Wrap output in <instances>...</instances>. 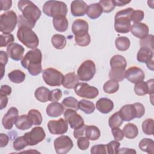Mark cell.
<instances>
[{"instance_id":"obj_7","label":"cell","mask_w":154,"mask_h":154,"mask_svg":"<svg viewBox=\"0 0 154 154\" xmlns=\"http://www.w3.org/2000/svg\"><path fill=\"white\" fill-rule=\"evenodd\" d=\"M64 75L54 68H48L42 72V77L45 83L49 86H60L62 84Z\"/></svg>"},{"instance_id":"obj_54","label":"cell","mask_w":154,"mask_h":154,"mask_svg":"<svg viewBox=\"0 0 154 154\" xmlns=\"http://www.w3.org/2000/svg\"><path fill=\"white\" fill-rule=\"evenodd\" d=\"M111 132H112V135L114 137V138L116 141H121L123 139V138L125 137L123 131H122L119 128H112Z\"/></svg>"},{"instance_id":"obj_3","label":"cell","mask_w":154,"mask_h":154,"mask_svg":"<svg viewBox=\"0 0 154 154\" xmlns=\"http://www.w3.org/2000/svg\"><path fill=\"white\" fill-rule=\"evenodd\" d=\"M134 11L132 8L119 11L114 17V29L119 33H128L131 30V15Z\"/></svg>"},{"instance_id":"obj_31","label":"cell","mask_w":154,"mask_h":154,"mask_svg":"<svg viewBox=\"0 0 154 154\" xmlns=\"http://www.w3.org/2000/svg\"><path fill=\"white\" fill-rule=\"evenodd\" d=\"M85 135L88 140L95 141L99 138L100 136V132L99 129L96 126H86Z\"/></svg>"},{"instance_id":"obj_36","label":"cell","mask_w":154,"mask_h":154,"mask_svg":"<svg viewBox=\"0 0 154 154\" xmlns=\"http://www.w3.org/2000/svg\"><path fill=\"white\" fill-rule=\"evenodd\" d=\"M51 43L57 49H62L66 45V38L64 35L57 34L52 37Z\"/></svg>"},{"instance_id":"obj_15","label":"cell","mask_w":154,"mask_h":154,"mask_svg":"<svg viewBox=\"0 0 154 154\" xmlns=\"http://www.w3.org/2000/svg\"><path fill=\"white\" fill-rule=\"evenodd\" d=\"M145 74L140 67L132 66L129 67L125 72V78L133 84H137L144 79Z\"/></svg>"},{"instance_id":"obj_20","label":"cell","mask_w":154,"mask_h":154,"mask_svg":"<svg viewBox=\"0 0 154 154\" xmlns=\"http://www.w3.org/2000/svg\"><path fill=\"white\" fill-rule=\"evenodd\" d=\"M130 31L133 35L141 39L148 35L149 29L146 24L144 23L137 22L134 23V24L131 27Z\"/></svg>"},{"instance_id":"obj_34","label":"cell","mask_w":154,"mask_h":154,"mask_svg":"<svg viewBox=\"0 0 154 154\" xmlns=\"http://www.w3.org/2000/svg\"><path fill=\"white\" fill-rule=\"evenodd\" d=\"M25 73L20 70H14L8 74L10 81L13 83L20 84L24 81L25 79Z\"/></svg>"},{"instance_id":"obj_45","label":"cell","mask_w":154,"mask_h":154,"mask_svg":"<svg viewBox=\"0 0 154 154\" xmlns=\"http://www.w3.org/2000/svg\"><path fill=\"white\" fill-rule=\"evenodd\" d=\"M154 122L152 119H147L142 123L143 132L146 135H152L153 134Z\"/></svg>"},{"instance_id":"obj_16","label":"cell","mask_w":154,"mask_h":154,"mask_svg":"<svg viewBox=\"0 0 154 154\" xmlns=\"http://www.w3.org/2000/svg\"><path fill=\"white\" fill-rule=\"evenodd\" d=\"M18 116V109L15 107L10 108L2 119V123L4 128L6 129H11L13 125L16 123L19 117Z\"/></svg>"},{"instance_id":"obj_56","label":"cell","mask_w":154,"mask_h":154,"mask_svg":"<svg viewBox=\"0 0 154 154\" xmlns=\"http://www.w3.org/2000/svg\"><path fill=\"white\" fill-rule=\"evenodd\" d=\"M134 105L137 110V113H138L137 119L141 118L144 115V113H145V108L144 105L140 102L134 103Z\"/></svg>"},{"instance_id":"obj_55","label":"cell","mask_w":154,"mask_h":154,"mask_svg":"<svg viewBox=\"0 0 154 154\" xmlns=\"http://www.w3.org/2000/svg\"><path fill=\"white\" fill-rule=\"evenodd\" d=\"M86 126L85 125H82V126L79 127V128H76L74 129V131H73V136L75 138L78 139V138L81 137H82L85 133V128H86Z\"/></svg>"},{"instance_id":"obj_47","label":"cell","mask_w":154,"mask_h":154,"mask_svg":"<svg viewBox=\"0 0 154 154\" xmlns=\"http://www.w3.org/2000/svg\"><path fill=\"white\" fill-rule=\"evenodd\" d=\"M27 146L28 144L23 136H21L16 138L13 143V147L14 149L17 151H19L23 149Z\"/></svg>"},{"instance_id":"obj_62","label":"cell","mask_w":154,"mask_h":154,"mask_svg":"<svg viewBox=\"0 0 154 154\" xmlns=\"http://www.w3.org/2000/svg\"><path fill=\"white\" fill-rule=\"evenodd\" d=\"M136 151L133 149L121 148L118 150L117 153H135Z\"/></svg>"},{"instance_id":"obj_1","label":"cell","mask_w":154,"mask_h":154,"mask_svg":"<svg viewBox=\"0 0 154 154\" xmlns=\"http://www.w3.org/2000/svg\"><path fill=\"white\" fill-rule=\"evenodd\" d=\"M17 7L22 12V14L19 15L17 19L18 28L26 26L33 28L41 16L40 10L32 1L28 0L19 1Z\"/></svg>"},{"instance_id":"obj_37","label":"cell","mask_w":154,"mask_h":154,"mask_svg":"<svg viewBox=\"0 0 154 154\" xmlns=\"http://www.w3.org/2000/svg\"><path fill=\"white\" fill-rule=\"evenodd\" d=\"M115 45L117 49L120 51H127L131 45V42L129 39L124 36L119 37L116 39Z\"/></svg>"},{"instance_id":"obj_50","label":"cell","mask_w":154,"mask_h":154,"mask_svg":"<svg viewBox=\"0 0 154 154\" xmlns=\"http://www.w3.org/2000/svg\"><path fill=\"white\" fill-rule=\"evenodd\" d=\"M77 145L79 149L82 150H85L87 149L90 145L89 140L87 137H81L78 138L77 141Z\"/></svg>"},{"instance_id":"obj_6","label":"cell","mask_w":154,"mask_h":154,"mask_svg":"<svg viewBox=\"0 0 154 154\" xmlns=\"http://www.w3.org/2000/svg\"><path fill=\"white\" fill-rule=\"evenodd\" d=\"M17 22L16 13L12 10L2 13L0 16V31L2 34H10L14 31Z\"/></svg>"},{"instance_id":"obj_23","label":"cell","mask_w":154,"mask_h":154,"mask_svg":"<svg viewBox=\"0 0 154 154\" xmlns=\"http://www.w3.org/2000/svg\"><path fill=\"white\" fill-rule=\"evenodd\" d=\"M64 111L63 104L57 102H53L49 104L46 109L47 115L51 117H59L63 114Z\"/></svg>"},{"instance_id":"obj_22","label":"cell","mask_w":154,"mask_h":154,"mask_svg":"<svg viewBox=\"0 0 154 154\" xmlns=\"http://www.w3.org/2000/svg\"><path fill=\"white\" fill-rule=\"evenodd\" d=\"M96 107L100 112L102 114H108L113 109L114 103L108 98L102 97L97 101Z\"/></svg>"},{"instance_id":"obj_40","label":"cell","mask_w":154,"mask_h":154,"mask_svg":"<svg viewBox=\"0 0 154 154\" xmlns=\"http://www.w3.org/2000/svg\"><path fill=\"white\" fill-rule=\"evenodd\" d=\"M75 40L78 46L84 47L88 46L90 44L91 42V38L88 32H85L75 35Z\"/></svg>"},{"instance_id":"obj_39","label":"cell","mask_w":154,"mask_h":154,"mask_svg":"<svg viewBox=\"0 0 154 154\" xmlns=\"http://www.w3.org/2000/svg\"><path fill=\"white\" fill-rule=\"evenodd\" d=\"M103 91L108 94H113L119 89V84L117 81L109 79L107 81L103 86Z\"/></svg>"},{"instance_id":"obj_12","label":"cell","mask_w":154,"mask_h":154,"mask_svg":"<svg viewBox=\"0 0 154 154\" xmlns=\"http://www.w3.org/2000/svg\"><path fill=\"white\" fill-rule=\"evenodd\" d=\"M64 117L72 129H75L84 125L83 118L75 109H67L64 113Z\"/></svg>"},{"instance_id":"obj_5","label":"cell","mask_w":154,"mask_h":154,"mask_svg":"<svg viewBox=\"0 0 154 154\" xmlns=\"http://www.w3.org/2000/svg\"><path fill=\"white\" fill-rule=\"evenodd\" d=\"M43 13L48 16L55 17L57 16H66L68 9L66 4L62 1H48L43 7Z\"/></svg>"},{"instance_id":"obj_14","label":"cell","mask_w":154,"mask_h":154,"mask_svg":"<svg viewBox=\"0 0 154 154\" xmlns=\"http://www.w3.org/2000/svg\"><path fill=\"white\" fill-rule=\"evenodd\" d=\"M153 51L146 48H141L137 55V59L140 63H146L147 68L151 70H153Z\"/></svg>"},{"instance_id":"obj_35","label":"cell","mask_w":154,"mask_h":154,"mask_svg":"<svg viewBox=\"0 0 154 154\" xmlns=\"http://www.w3.org/2000/svg\"><path fill=\"white\" fill-rule=\"evenodd\" d=\"M110 66L111 68L119 67L125 69L127 66V63L125 58L120 55H114L110 60Z\"/></svg>"},{"instance_id":"obj_24","label":"cell","mask_w":154,"mask_h":154,"mask_svg":"<svg viewBox=\"0 0 154 154\" xmlns=\"http://www.w3.org/2000/svg\"><path fill=\"white\" fill-rule=\"evenodd\" d=\"M72 31L75 35L88 32V24L84 20L80 19H76L73 22L72 24Z\"/></svg>"},{"instance_id":"obj_11","label":"cell","mask_w":154,"mask_h":154,"mask_svg":"<svg viewBox=\"0 0 154 154\" xmlns=\"http://www.w3.org/2000/svg\"><path fill=\"white\" fill-rule=\"evenodd\" d=\"M54 144L55 152L58 154L67 153L73 147L72 139L67 135H62L57 138L54 141Z\"/></svg>"},{"instance_id":"obj_18","label":"cell","mask_w":154,"mask_h":154,"mask_svg":"<svg viewBox=\"0 0 154 154\" xmlns=\"http://www.w3.org/2000/svg\"><path fill=\"white\" fill-rule=\"evenodd\" d=\"M123 121L129 122L135 118H137L138 113L137 108L133 104H127L123 106L119 111Z\"/></svg>"},{"instance_id":"obj_46","label":"cell","mask_w":154,"mask_h":154,"mask_svg":"<svg viewBox=\"0 0 154 154\" xmlns=\"http://www.w3.org/2000/svg\"><path fill=\"white\" fill-rule=\"evenodd\" d=\"M140 45L141 48H146L153 51V35H147L140 39Z\"/></svg>"},{"instance_id":"obj_53","label":"cell","mask_w":154,"mask_h":154,"mask_svg":"<svg viewBox=\"0 0 154 154\" xmlns=\"http://www.w3.org/2000/svg\"><path fill=\"white\" fill-rule=\"evenodd\" d=\"M62 96V91L59 88H56L50 91L49 101L57 102L58 101Z\"/></svg>"},{"instance_id":"obj_63","label":"cell","mask_w":154,"mask_h":154,"mask_svg":"<svg viewBox=\"0 0 154 154\" xmlns=\"http://www.w3.org/2000/svg\"><path fill=\"white\" fill-rule=\"evenodd\" d=\"M131 2V1H123V0H116L114 1V2L116 4V6H119V7H122L123 6L125 5H126L128 4H129Z\"/></svg>"},{"instance_id":"obj_26","label":"cell","mask_w":154,"mask_h":154,"mask_svg":"<svg viewBox=\"0 0 154 154\" xmlns=\"http://www.w3.org/2000/svg\"><path fill=\"white\" fill-rule=\"evenodd\" d=\"M53 25L56 31L63 32L66 31L69 26V22L66 16H60L53 18Z\"/></svg>"},{"instance_id":"obj_41","label":"cell","mask_w":154,"mask_h":154,"mask_svg":"<svg viewBox=\"0 0 154 154\" xmlns=\"http://www.w3.org/2000/svg\"><path fill=\"white\" fill-rule=\"evenodd\" d=\"M123 120H122L121 116H120V114L118 112H115L113 114L109 119L108 124L109 126L112 129L116 128H119L122 124L123 123Z\"/></svg>"},{"instance_id":"obj_4","label":"cell","mask_w":154,"mask_h":154,"mask_svg":"<svg viewBox=\"0 0 154 154\" xmlns=\"http://www.w3.org/2000/svg\"><path fill=\"white\" fill-rule=\"evenodd\" d=\"M18 40L25 46L30 49H36L39 45L37 35L31 28L26 26L19 27L17 32Z\"/></svg>"},{"instance_id":"obj_32","label":"cell","mask_w":154,"mask_h":154,"mask_svg":"<svg viewBox=\"0 0 154 154\" xmlns=\"http://www.w3.org/2000/svg\"><path fill=\"white\" fill-rule=\"evenodd\" d=\"M124 136L129 139L135 138L138 134L137 126L134 123L126 124L123 129Z\"/></svg>"},{"instance_id":"obj_44","label":"cell","mask_w":154,"mask_h":154,"mask_svg":"<svg viewBox=\"0 0 154 154\" xmlns=\"http://www.w3.org/2000/svg\"><path fill=\"white\" fill-rule=\"evenodd\" d=\"M98 4L101 6L103 13H109L116 7L114 0H100Z\"/></svg>"},{"instance_id":"obj_42","label":"cell","mask_w":154,"mask_h":154,"mask_svg":"<svg viewBox=\"0 0 154 154\" xmlns=\"http://www.w3.org/2000/svg\"><path fill=\"white\" fill-rule=\"evenodd\" d=\"M28 115L30 117L34 125H40L42 123L43 118L42 114L39 111L35 109H32L28 112Z\"/></svg>"},{"instance_id":"obj_28","label":"cell","mask_w":154,"mask_h":154,"mask_svg":"<svg viewBox=\"0 0 154 154\" xmlns=\"http://www.w3.org/2000/svg\"><path fill=\"white\" fill-rule=\"evenodd\" d=\"M103 13L101 6L98 3H93L87 7L86 14L91 19L98 18Z\"/></svg>"},{"instance_id":"obj_17","label":"cell","mask_w":154,"mask_h":154,"mask_svg":"<svg viewBox=\"0 0 154 154\" xmlns=\"http://www.w3.org/2000/svg\"><path fill=\"white\" fill-rule=\"evenodd\" d=\"M134 92L138 96H144L147 94L153 95V79H151L146 82L141 81L135 84Z\"/></svg>"},{"instance_id":"obj_10","label":"cell","mask_w":154,"mask_h":154,"mask_svg":"<svg viewBox=\"0 0 154 154\" xmlns=\"http://www.w3.org/2000/svg\"><path fill=\"white\" fill-rule=\"evenodd\" d=\"M23 137L28 146H34L43 141L46 134L43 128L37 126L32 128L30 132L25 133Z\"/></svg>"},{"instance_id":"obj_57","label":"cell","mask_w":154,"mask_h":154,"mask_svg":"<svg viewBox=\"0 0 154 154\" xmlns=\"http://www.w3.org/2000/svg\"><path fill=\"white\" fill-rule=\"evenodd\" d=\"M1 10L6 11L10 9L12 5V1L10 0H1L0 1Z\"/></svg>"},{"instance_id":"obj_61","label":"cell","mask_w":154,"mask_h":154,"mask_svg":"<svg viewBox=\"0 0 154 154\" xmlns=\"http://www.w3.org/2000/svg\"><path fill=\"white\" fill-rule=\"evenodd\" d=\"M11 93V88L7 85H2L1 87L0 94L8 96Z\"/></svg>"},{"instance_id":"obj_27","label":"cell","mask_w":154,"mask_h":154,"mask_svg":"<svg viewBox=\"0 0 154 154\" xmlns=\"http://www.w3.org/2000/svg\"><path fill=\"white\" fill-rule=\"evenodd\" d=\"M32 125V121L28 115H21L18 117L15 123L16 127L22 131L29 129Z\"/></svg>"},{"instance_id":"obj_38","label":"cell","mask_w":154,"mask_h":154,"mask_svg":"<svg viewBox=\"0 0 154 154\" xmlns=\"http://www.w3.org/2000/svg\"><path fill=\"white\" fill-rule=\"evenodd\" d=\"M79 109L85 114H90L94 112L95 106L92 102L85 99H82L79 101Z\"/></svg>"},{"instance_id":"obj_21","label":"cell","mask_w":154,"mask_h":154,"mask_svg":"<svg viewBox=\"0 0 154 154\" xmlns=\"http://www.w3.org/2000/svg\"><path fill=\"white\" fill-rule=\"evenodd\" d=\"M87 4L83 1H73L70 5L71 13L73 16H83L87 12Z\"/></svg>"},{"instance_id":"obj_60","label":"cell","mask_w":154,"mask_h":154,"mask_svg":"<svg viewBox=\"0 0 154 154\" xmlns=\"http://www.w3.org/2000/svg\"><path fill=\"white\" fill-rule=\"evenodd\" d=\"M7 96L0 94V109L2 110L7 106L8 103Z\"/></svg>"},{"instance_id":"obj_30","label":"cell","mask_w":154,"mask_h":154,"mask_svg":"<svg viewBox=\"0 0 154 154\" xmlns=\"http://www.w3.org/2000/svg\"><path fill=\"white\" fill-rule=\"evenodd\" d=\"M49 95L50 90L45 87L37 88L34 93L35 97L40 102H46L49 100Z\"/></svg>"},{"instance_id":"obj_2","label":"cell","mask_w":154,"mask_h":154,"mask_svg":"<svg viewBox=\"0 0 154 154\" xmlns=\"http://www.w3.org/2000/svg\"><path fill=\"white\" fill-rule=\"evenodd\" d=\"M42 52L36 48L27 52L21 60V64L30 75L37 76L42 72Z\"/></svg>"},{"instance_id":"obj_43","label":"cell","mask_w":154,"mask_h":154,"mask_svg":"<svg viewBox=\"0 0 154 154\" xmlns=\"http://www.w3.org/2000/svg\"><path fill=\"white\" fill-rule=\"evenodd\" d=\"M63 106L67 108H70L73 109L78 111L79 109V102L73 97H67L62 101Z\"/></svg>"},{"instance_id":"obj_58","label":"cell","mask_w":154,"mask_h":154,"mask_svg":"<svg viewBox=\"0 0 154 154\" xmlns=\"http://www.w3.org/2000/svg\"><path fill=\"white\" fill-rule=\"evenodd\" d=\"M8 62V55L3 51H0V63L1 67H5Z\"/></svg>"},{"instance_id":"obj_59","label":"cell","mask_w":154,"mask_h":154,"mask_svg":"<svg viewBox=\"0 0 154 154\" xmlns=\"http://www.w3.org/2000/svg\"><path fill=\"white\" fill-rule=\"evenodd\" d=\"M9 141V137L5 134H0V147H4L6 146Z\"/></svg>"},{"instance_id":"obj_49","label":"cell","mask_w":154,"mask_h":154,"mask_svg":"<svg viewBox=\"0 0 154 154\" xmlns=\"http://www.w3.org/2000/svg\"><path fill=\"white\" fill-rule=\"evenodd\" d=\"M120 146V144L116 140L111 141L108 143L106 146L108 153H117V151Z\"/></svg>"},{"instance_id":"obj_29","label":"cell","mask_w":154,"mask_h":154,"mask_svg":"<svg viewBox=\"0 0 154 154\" xmlns=\"http://www.w3.org/2000/svg\"><path fill=\"white\" fill-rule=\"evenodd\" d=\"M125 69L119 67L111 68L109 72V78L110 79L120 82L125 78Z\"/></svg>"},{"instance_id":"obj_51","label":"cell","mask_w":154,"mask_h":154,"mask_svg":"<svg viewBox=\"0 0 154 154\" xmlns=\"http://www.w3.org/2000/svg\"><path fill=\"white\" fill-rule=\"evenodd\" d=\"M144 17V13L143 11L140 10H134L132 15H131V20L134 23L140 22Z\"/></svg>"},{"instance_id":"obj_33","label":"cell","mask_w":154,"mask_h":154,"mask_svg":"<svg viewBox=\"0 0 154 154\" xmlns=\"http://www.w3.org/2000/svg\"><path fill=\"white\" fill-rule=\"evenodd\" d=\"M138 147L143 152L153 153H154V141L150 138H143L139 143Z\"/></svg>"},{"instance_id":"obj_52","label":"cell","mask_w":154,"mask_h":154,"mask_svg":"<svg viewBox=\"0 0 154 154\" xmlns=\"http://www.w3.org/2000/svg\"><path fill=\"white\" fill-rule=\"evenodd\" d=\"M90 152L92 154H100L107 153L106 146L105 144H98L93 146L90 150Z\"/></svg>"},{"instance_id":"obj_25","label":"cell","mask_w":154,"mask_h":154,"mask_svg":"<svg viewBox=\"0 0 154 154\" xmlns=\"http://www.w3.org/2000/svg\"><path fill=\"white\" fill-rule=\"evenodd\" d=\"M79 78L76 74L73 72H70L64 75L62 85L67 89L74 88L79 83Z\"/></svg>"},{"instance_id":"obj_8","label":"cell","mask_w":154,"mask_h":154,"mask_svg":"<svg viewBox=\"0 0 154 154\" xmlns=\"http://www.w3.org/2000/svg\"><path fill=\"white\" fill-rule=\"evenodd\" d=\"M96 72L94 63L90 60L84 61L79 67L77 75L82 81H88L94 76Z\"/></svg>"},{"instance_id":"obj_9","label":"cell","mask_w":154,"mask_h":154,"mask_svg":"<svg viewBox=\"0 0 154 154\" xmlns=\"http://www.w3.org/2000/svg\"><path fill=\"white\" fill-rule=\"evenodd\" d=\"M75 93L81 97L87 99H94L99 94L98 89L93 86H91L85 82L78 83L74 88Z\"/></svg>"},{"instance_id":"obj_19","label":"cell","mask_w":154,"mask_h":154,"mask_svg":"<svg viewBox=\"0 0 154 154\" xmlns=\"http://www.w3.org/2000/svg\"><path fill=\"white\" fill-rule=\"evenodd\" d=\"M24 51L23 47L16 43H12L7 48L8 56L14 61H19L22 59Z\"/></svg>"},{"instance_id":"obj_13","label":"cell","mask_w":154,"mask_h":154,"mask_svg":"<svg viewBox=\"0 0 154 154\" xmlns=\"http://www.w3.org/2000/svg\"><path fill=\"white\" fill-rule=\"evenodd\" d=\"M48 128L52 134L63 135L68 130V123L63 118L57 120H50L48 123Z\"/></svg>"},{"instance_id":"obj_48","label":"cell","mask_w":154,"mask_h":154,"mask_svg":"<svg viewBox=\"0 0 154 154\" xmlns=\"http://www.w3.org/2000/svg\"><path fill=\"white\" fill-rule=\"evenodd\" d=\"M14 40V36L11 34H2L1 35V47H5L8 46L13 42Z\"/></svg>"}]
</instances>
